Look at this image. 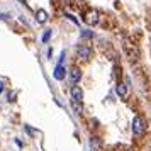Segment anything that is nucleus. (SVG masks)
<instances>
[{"label":"nucleus","instance_id":"nucleus-9","mask_svg":"<svg viewBox=\"0 0 151 151\" xmlns=\"http://www.w3.org/2000/svg\"><path fill=\"white\" fill-rule=\"evenodd\" d=\"M51 34H53V31H51V29H46V31H44V34H42V37H41V41L42 42H48L49 37H51Z\"/></svg>","mask_w":151,"mask_h":151},{"label":"nucleus","instance_id":"nucleus-11","mask_svg":"<svg viewBox=\"0 0 151 151\" xmlns=\"http://www.w3.org/2000/svg\"><path fill=\"white\" fill-rule=\"evenodd\" d=\"M63 60H65V51H63L61 56H60V61H58V65H63Z\"/></svg>","mask_w":151,"mask_h":151},{"label":"nucleus","instance_id":"nucleus-3","mask_svg":"<svg viewBox=\"0 0 151 151\" xmlns=\"http://www.w3.org/2000/svg\"><path fill=\"white\" fill-rule=\"evenodd\" d=\"M76 53H78V56H80L82 60H88L92 49H90L87 44H82V46H78V48H76Z\"/></svg>","mask_w":151,"mask_h":151},{"label":"nucleus","instance_id":"nucleus-10","mask_svg":"<svg viewBox=\"0 0 151 151\" xmlns=\"http://www.w3.org/2000/svg\"><path fill=\"white\" fill-rule=\"evenodd\" d=\"M82 36H83V37H90V36H92V32H88V31H83Z\"/></svg>","mask_w":151,"mask_h":151},{"label":"nucleus","instance_id":"nucleus-5","mask_svg":"<svg viewBox=\"0 0 151 151\" xmlns=\"http://www.w3.org/2000/svg\"><path fill=\"white\" fill-rule=\"evenodd\" d=\"M85 22H87V24H90V26H95L97 22H99V14H97L95 10L88 12V14L85 15Z\"/></svg>","mask_w":151,"mask_h":151},{"label":"nucleus","instance_id":"nucleus-8","mask_svg":"<svg viewBox=\"0 0 151 151\" xmlns=\"http://www.w3.org/2000/svg\"><path fill=\"white\" fill-rule=\"evenodd\" d=\"M70 78H71V83H76L80 78H82V71L78 68H73L71 71H70Z\"/></svg>","mask_w":151,"mask_h":151},{"label":"nucleus","instance_id":"nucleus-6","mask_svg":"<svg viewBox=\"0 0 151 151\" xmlns=\"http://www.w3.org/2000/svg\"><path fill=\"white\" fill-rule=\"evenodd\" d=\"M65 75H66V70H65V66H63V65H58V66L55 68L53 76H55L56 80H63V78H65Z\"/></svg>","mask_w":151,"mask_h":151},{"label":"nucleus","instance_id":"nucleus-7","mask_svg":"<svg viewBox=\"0 0 151 151\" xmlns=\"http://www.w3.org/2000/svg\"><path fill=\"white\" fill-rule=\"evenodd\" d=\"M36 19H37L39 24H44V22L48 21V12H46L44 9H39V10H37V14H36Z\"/></svg>","mask_w":151,"mask_h":151},{"label":"nucleus","instance_id":"nucleus-12","mask_svg":"<svg viewBox=\"0 0 151 151\" xmlns=\"http://www.w3.org/2000/svg\"><path fill=\"white\" fill-rule=\"evenodd\" d=\"M26 129H27V132H29V134H34V131L31 129V127H29V126H26Z\"/></svg>","mask_w":151,"mask_h":151},{"label":"nucleus","instance_id":"nucleus-13","mask_svg":"<svg viewBox=\"0 0 151 151\" xmlns=\"http://www.w3.org/2000/svg\"><path fill=\"white\" fill-rule=\"evenodd\" d=\"M4 92V82H0V93Z\"/></svg>","mask_w":151,"mask_h":151},{"label":"nucleus","instance_id":"nucleus-2","mask_svg":"<svg viewBox=\"0 0 151 151\" xmlns=\"http://www.w3.org/2000/svg\"><path fill=\"white\" fill-rule=\"evenodd\" d=\"M70 93H71V100H73V102H82V99H83V92H82V88H80V87H76V85H73V87H71V90H70Z\"/></svg>","mask_w":151,"mask_h":151},{"label":"nucleus","instance_id":"nucleus-4","mask_svg":"<svg viewBox=\"0 0 151 151\" xmlns=\"http://www.w3.org/2000/svg\"><path fill=\"white\" fill-rule=\"evenodd\" d=\"M127 83H129V78H126V83H119L117 85V95L122 97V99H126L127 97Z\"/></svg>","mask_w":151,"mask_h":151},{"label":"nucleus","instance_id":"nucleus-1","mask_svg":"<svg viewBox=\"0 0 151 151\" xmlns=\"http://www.w3.org/2000/svg\"><path fill=\"white\" fill-rule=\"evenodd\" d=\"M132 132H134L136 136H141L144 132V121L139 116H136L132 119Z\"/></svg>","mask_w":151,"mask_h":151}]
</instances>
